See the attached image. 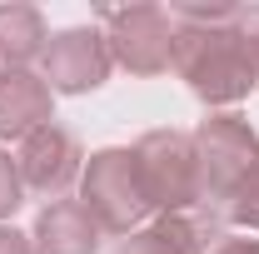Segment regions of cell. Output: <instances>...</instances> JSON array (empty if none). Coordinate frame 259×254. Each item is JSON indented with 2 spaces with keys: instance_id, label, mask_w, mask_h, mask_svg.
<instances>
[{
  "instance_id": "obj_1",
  "label": "cell",
  "mask_w": 259,
  "mask_h": 254,
  "mask_svg": "<svg viewBox=\"0 0 259 254\" xmlns=\"http://www.w3.org/2000/svg\"><path fill=\"white\" fill-rule=\"evenodd\" d=\"M175 70L190 85V95L204 100L209 110H229L259 85L254 60L234 35V20L229 25H175Z\"/></svg>"
},
{
  "instance_id": "obj_2",
  "label": "cell",
  "mask_w": 259,
  "mask_h": 254,
  "mask_svg": "<svg viewBox=\"0 0 259 254\" xmlns=\"http://www.w3.org/2000/svg\"><path fill=\"white\" fill-rule=\"evenodd\" d=\"M80 204L90 209V220L105 229V234H135L145 229V215L150 199H145V185H140V170H135V150L125 145H105L85 159L80 170Z\"/></svg>"
},
{
  "instance_id": "obj_3",
  "label": "cell",
  "mask_w": 259,
  "mask_h": 254,
  "mask_svg": "<svg viewBox=\"0 0 259 254\" xmlns=\"http://www.w3.org/2000/svg\"><path fill=\"white\" fill-rule=\"evenodd\" d=\"M135 170L155 215H190L204 204L194 140L185 130H150L135 140Z\"/></svg>"
},
{
  "instance_id": "obj_4",
  "label": "cell",
  "mask_w": 259,
  "mask_h": 254,
  "mask_svg": "<svg viewBox=\"0 0 259 254\" xmlns=\"http://www.w3.org/2000/svg\"><path fill=\"white\" fill-rule=\"evenodd\" d=\"M194 159H199V185H204V204H229V194L239 190V180L259 164V135L244 115L234 110H214L194 125Z\"/></svg>"
},
{
  "instance_id": "obj_5",
  "label": "cell",
  "mask_w": 259,
  "mask_h": 254,
  "mask_svg": "<svg viewBox=\"0 0 259 254\" xmlns=\"http://www.w3.org/2000/svg\"><path fill=\"white\" fill-rule=\"evenodd\" d=\"M100 35L110 45V60L130 75H164L175 65V20L160 5H120L100 15Z\"/></svg>"
},
{
  "instance_id": "obj_6",
  "label": "cell",
  "mask_w": 259,
  "mask_h": 254,
  "mask_svg": "<svg viewBox=\"0 0 259 254\" xmlns=\"http://www.w3.org/2000/svg\"><path fill=\"white\" fill-rule=\"evenodd\" d=\"M110 45L100 25H70L55 30L45 55H40V80L55 90V95H90L110 80Z\"/></svg>"
},
{
  "instance_id": "obj_7",
  "label": "cell",
  "mask_w": 259,
  "mask_h": 254,
  "mask_svg": "<svg viewBox=\"0 0 259 254\" xmlns=\"http://www.w3.org/2000/svg\"><path fill=\"white\" fill-rule=\"evenodd\" d=\"M20 185L30 194H45V199H65V190L80 180V170H85V150H80V140H75V130L65 125H45L35 130L30 140H20Z\"/></svg>"
},
{
  "instance_id": "obj_8",
  "label": "cell",
  "mask_w": 259,
  "mask_h": 254,
  "mask_svg": "<svg viewBox=\"0 0 259 254\" xmlns=\"http://www.w3.org/2000/svg\"><path fill=\"white\" fill-rule=\"evenodd\" d=\"M220 239H225L220 215L209 204H199L190 215H160L155 224L125 234L115 254H209Z\"/></svg>"
},
{
  "instance_id": "obj_9",
  "label": "cell",
  "mask_w": 259,
  "mask_h": 254,
  "mask_svg": "<svg viewBox=\"0 0 259 254\" xmlns=\"http://www.w3.org/2000/svg\"><path fill=\"white\" fill-rule=\"evenodd\" d=\"M55 125V90L35 70H0V140H30Z\"/></svg>"
},
{
  "instance_id": "obj_10",
  "label": "cell",
  "mask_w": 259,
  "mask_h": 254,
  "mask_svg": "<svg viewBox=\"0 0 259 254\" xmlns=\"http://www.w3.org/2000/svg\"><path fill=\"white\" fill-rule=\"evenodd\" d=\"M100 229L90 220V209L80 204V199H50V204H40V215H35V249L40 254H100Z\"/></svg>"
},
{
  "instance_id": "obj_11",
  "label": "cell",
  "mask_w": 259,
  "mask_h": 254,
  "mask_svg": "<svg viewBox=\"0 0 259 254\" xmlns=\"http://www.w3.org/2000/svg\"><path fill=\"white\" fill-rule=\"evenodd\" d=\"M50 30L35 5H0V70H30L45 55Z\"/></svg>"
},
{
  "instance_id": "obj_12",
  "label": "cell",
  "mask_w": 259,
  "mask_h": 254,
  "mask_svg": "<svg viewBox=\"0 0 259 254\" xmlns=\"http://www.w3.org/2000/svg\"><path fill=\"white\" fill-rule=\"evenodd\" d=\"M225 220H229V224H239V229H259V164L244 175V180H239V190L229 194Z\"/></svg>"
},
{
  "instance_id": "obj_13",
  "label": "cell",
  "mask_w": 259,
  "mask_h": 254,
  "mask_svg": "<svg viewBox=\"0 0 259 254\" xmlns=\"http://www.w3.org/2000/svg\"><path fill=\"white\" fill-rule=\"evenodd\" d=\"M25 204V185H20V164L10 159V150H0V224H10V215Z\"/></svg>"
},
{
  "instance_id": "obj_14",
  "label": "cell",
  "mask_w": 259,
  "mask_h": 254,
  "mask_svg": "<svg viewBox=\"0 0 259 254\" xmlns=\"http://www.w3.org/2000/svg\"><path fill=\"white\" fill-rule=\"evenodd\" d=\"M234 35H239V45L249 50L254 75H259V5H239V10H234Z\"/></svg>"
},
{
  "instance_id": "obj_15",
  "label": "cell",
  "mask_w": 259,
  "mask_h": 254,
  "mask_svg": "<svg viewBox=\"0 0 259 254\" xmlns=\"http://www.w3.org/2000/svg\"><path fill=\"white\" fill-rule=\"evenodd\" d=\"M0 254H40V249H35V239L25 234V229L0 224Z\"/></svg>"
},
{
  "instance_id": "obj_16",
  "label": "cell",
  "mask_w": 259,
  "mask_h": 254,
  "mask_svg": "<svg viewBox=\"0 0 259 254\" xmlns=\"http://www.w3.org/2000/svg\"><path fill=\"white\" fill-rule=\"evenodd\" d=\"M209 254H259V239H220Z\"/></svg>"
}]
</instances>
